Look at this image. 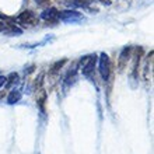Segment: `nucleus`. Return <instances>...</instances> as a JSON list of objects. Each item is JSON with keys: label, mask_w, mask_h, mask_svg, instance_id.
Instances as JSON below:
<instances>
[{"label": "nucleus", "mask_w": 154, "mask_h": 154, "mask_svg": "<svg viewBox=\"0 0 154 154\" xmlns=\"http://www.w3.org/2000/svg\"><path fill=\"white\" fill-rule=\"evenodd\" d=\"M100 73L104 80H108L111 76V59L105 53H102L100 57Z\"/></svg>", "instance_id": "nucleus-1"}, {"label": "nucleus", "mask_w": 154, "mask_h": 154, "mask_svg": "<svg viewBox=\"0 0 154 154\" xmlns=\"http://www.w3.org/2000/svg\"><path fill=\"white\" fill-rule=\"evenodd\" d=\"M18 21H20L21 24L24 25H28V27H34V25L38 24V17L34 14L32 11H29V10H25L23 11L18 16Z\"/></svg>", "instance_id": "nucleus-2"}, {"label": "nucleus", "mask_w": 154, "mask_h": 154, "mask_svg": "<svg viewBox=\"0 0 154 154\" xmlns=\"http://www.w3.org/2000/svg\"><path fill=\"white\" fill-rule=\"evenodd\" d=\"M97 57L95 56H85L84 59H81V65H83V74L84 76H90L91 72L94 70Z\"/></svg>", "instance_id": "nucleus-3"}, {"label": "nucleus", "mask_w": 154, "mask_h": 154, "mask_svg": "<svg viewBox=\"0 0 154 154\" xmlns=\"http://www.w3.org/2000/svg\"><path fill=\"white\" fill-rule=\"evenodd\" d=\"M42 18L49 23H56L59 20V13H57L56 8H46L44 13H42Z\"/></svg>", "instance_id": "nucleus-4"}, {"label": "nucleus", "mask_w": 154, "mask_h": 154, "mask_svg": "<svg viewBox=\"0 0 154 154\" xmlns=\"http://www.w3.org/2000/svg\"><path fill=\"white\" fill-rule=\"evenodd\" d=\"M130 56H132V48H125L122 51L121 56H119V70L125 69V66L128 65Z\"/></svg>", "instance_id": "nucleus-5"}, {"label": "nucleus", "mask_w": 154, "mask_h": 154, "mask_svg": "<svg viewBox=\"0 0 154 154\" xmlns=\"http://www.w3.org/2000/svg\"><path fill=\"white\" fill-rule=\"evenodd\" d=\"M80 17V14L76 11H63V13H59V18H62V20H73V18H79Z\"/></svg>", "instance_id": "nucleus-6"}, {"label": "nucleus", "mask_w": 154, "mask_h": 154, "mask_svg": "<svg viewBox=\"0 0 154 154\" xmlns=\"http://www.w3.org/2000/svg\"><path fill=\"white\" fill-rule=\"evenodd\" d=\"M20 98H21V93L14 90V91H11V93H10V95H8L7 102H8V104H16L17 101H20Z\"/></svg>", "instance_id": "nucleus-7"}, {"label": "nucleus", "mask_w": 154, "mask_h": 154, "mask_svg": "<svg viewBox=\"0 0 154 154\" xmlns=\"http://www.w3.org/2000/svg\"><path fill=\"white\" fill-rule=\"evenodd\" d=\"M66 63V59H63V60H57L55 65H52V67H51V70H49V73L51 74H56L59 70L63 67V65Z\"/></svg>", "instance_id": "nucleus-8"}, {"label": "nucleus", "mask_w": 154, "mask_h": 154, "mask_svg": "<svg viewBox=\"0 0 154 154\" xmlns=\"http://www.w3.org/2000/svg\"><path fill=\"white\" fill-rule=\"evenodd\" d=\"M39 93H41V95L39 97H37V102L42 106L44 105V102H45V100H46V93H45L44 90H39Z\"/></svg>", "instance_id": "nucleus-9"}, {"label": "nucleus", "mask_w": 154, "mask_h": 154, "mask_svg": "<svg viewBox=\"0 0 154 154\" xmlns=\"http://www.w3.org/2000/svg\"><path fill=\"white\" fill-rule=\"evenodd\" d=\"M7 80H8L7 85H11L13 83H14V81H17V80H18V74H16V73H11V74H10V77H8V79H7Z\"/></svg>", "instance_id": "nucleus-10"}, {"label": "nucleus", "mask_w": 154, "mask_h": 154, "mask_svg": "<svg viewBox=\"0 0 154 154\" xmlns=\"http://www.w3.org/2000/svg\"><path fill=\"white\" fill-rule=\"evenodd\" d=\"M49 2H51V0H37V3L39 4V6H42V7L49 6Z\"/></svg>", "instance_id": "nucleus-11"}, {"label": "nucleus", "mask_w": 154, "mask_h": 154, "mask_svg": "<svg viewBox=\"0 0 154 154\" xmlns=\"http://www.w3.org/2000/svg\"><path fill=\"white\" fill-rule=\"evenodd\" d=\"M6 83H7V79H6L4 76H0V87H2V85H4Z\"/></svg>", "instance_id": "nucleus-12"}, {"label": "nucleus", "mask_w": 154, "mask_h": 154, "mask_svg": "<svg viewBox=\"0 0 154 154\" xmlns=\"http://www.w3.org/2000/svg\"><path fill=\"white\" fill-rule=\"evenodd\" d=\"M98 2H101L102 4H106V6H109V4H112V0H98Z\"/></svg>", "instance_id": "nucleus-13"}, {"label": "nucleus", "mask_w": 154, "mask_h": 154, "mask_svg": "<svg viewBox=\"0 0 154 154\" xmlns=\"http://www.w3.org/2000/svg\"><path fill=\"white\" fill-rule=\"evenodd\" d=\"M3 31H6V24L0 21V32H3Z\"/></svg>", "instance_id": "nucleus-14"}]
</instances>
